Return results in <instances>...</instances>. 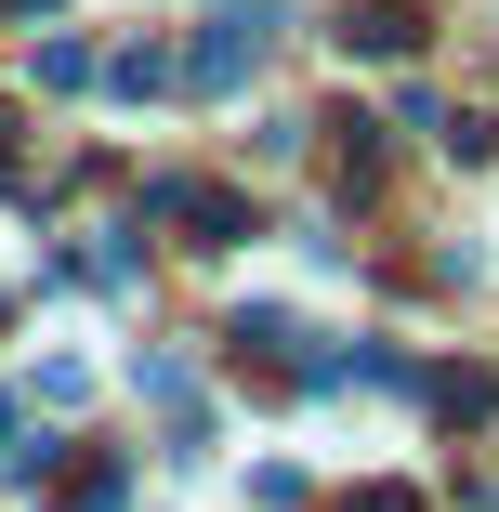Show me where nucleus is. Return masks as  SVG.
Here are the masks:
<instances>
[{
  "label": "nucleus",
  "instance_id": "obj_1",
  "mask_svg": "<svg viewBox=\"0 0 499 512\" xmlns=\"http://www.w3.org/2000/svg\"><path fill=\"white\" fill-rule=\"evenodd\" d=\"M263 53H276V0H211L197 40H184V92H197V106H224V92H250Z\"/></svg>",
  "mask_w": 499,
  "mask_h": 512
},
{
  "label": "nucleus",
  "instance_id": "obj_2",
  "mask_svg": "<svg viewBox=\"0 0 499 512\" xmlns=\"http://www.w3.org/2000/svg\"><path fill=\"white\" fill-rule=\"evenodd\" d=\"M486 407H499L486 368H434V421H486Z\"/></svg>",
  "mask_w": 499,
  "mask_h": 512
},
{
  "label": "nucleus",
  "instance_id": "obj_3",
  "mask_svg": "<svg viewBox=\"0 0 499 512\" xmlns=\"http://www.w3.org/2000/svg\"><path fill=\"white\" fill-rule=\"evenodd\" d=\"M66 512H119V460H92V473L66 486Z\"/></svg>",
  "mask_w": 499,
  "mask_h": 512
}]
</instances>
